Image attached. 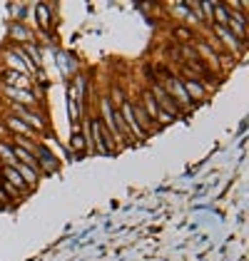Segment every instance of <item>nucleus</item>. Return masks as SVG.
Instances as JSON below:
<instances>
[{
    "label": "nucleus",
    "instance_id": "1",
    "mask_svg": "<svg viewBox=\"0 0 249 261\" xmlns=\"http://www.w3.org/2000/svg\"><path fill=\"white\" fill-rule=\"evenodd\" d=\"M160 85L164 87V92H167V95L175 100V104L179 107V110L190 112V110H195V107H197V102H192L190 95L184 92V85H182V80H179L177 75L164 72V77H160Z\"/></svg>",
    "mask_w": 249,
    "mask_h": 261
},
{
    "label": "nucleus",
    "instance_id": "2",
    "mask_svg": "<svg viewBox=\"0 0 249 261\" xmlns=\"http://www.w3.org/2000/svg\"><path fill=\"white\" fill-rule=\"evenodd\" d=\"M13 112L18 115L20 122H25L35 135H43L45 129H48V117L45 112H40L35 110V107H23V104H13Z\"/></svg>",
    "mask_w": 249,
    "mask_h": 261
},
{
    "label": "nucleus",
    "instance_id": "3",
    "mask_svg": "<svg viewBox=\"0 0 249 261\" xmlns=\"http://www.w3.org/2000/svg\"><path fill=\"white\" fill-rule=\"evenodd\" d=\"M147 92L152 95V100L157 102V107H160L162 112H167V115H172L175 120H177V117L182 115V110H179V107L175 104V100H172V97H170L167 92H164V87H162L160 82H152Z\"/></svg>",
    "mask_w": 249,
    "mask_h": 261
},
{
    "label": "nucleus",
    "instance_id": "4",
    "mask_svg": "<svg viewBox=\"0 0 249 261\" xmlns=\"http://www.w3.org/2000/svg\"><path fill=\"white\" fill-rule=\"evenodd\" d=\"M35 162H37V172L40 174H43V169L45 172H57V167H60V162L55 159V155L48 147H43V144L35 147Z\"/></svg>",
    "mask_w": 249,
    "mask_h": 261
},
{
    "label": "nucleus",
    "instance_id": "5",
    "mask_svg": "<svg viewBox=\"0 0 249 261\" xmlns=\"http://www.w3.org/2000/svg\"><path fill=\"white\" fill-rule=\"evenodd\" d=\"M8 65H10V70H13V72H18V75H23V72L35 75V68L30 65V60L25 57V52L20 50V48H15V50H10V52H8Z\"/></svg>",
    "mask_w": 249,
    "mask_h": 261
},
{
    "label": "nucleus",
    "instance_id": "6",
    "mask_svg": "<svg viewBox=\"0 0 249 261\" xmlns=\"http://www.w3.org/2000/svg\"><path fill=\"white\" fill-rule=\"evenodd\" d=\"M182 85H184V92L190 95V100L195 102V100H204L207 97V90L202 87V82L197 80V77H187V80H182Z\"/></svg>",
    "mask_w": 249,
    "mask_h": 261
},
{
    "label": "nucleus",
    "instance_id": "7",
    "mask_svg": "<svg viewBox=\"0 0 249 261\" xmlns=\"http://www.w3.org/2000/svg\"><path fill=\"white\" fill-rule=\"evenodd\" d=\"M0 174H3V182H8V184H10V187H15L18 191H28L25 182L20 179V174L15 172V167H5V164H3V169H0Z\"/></svg>",
    "mask_w": 249,
    "mask_h": 261
},
{
    "label": "nucleus",
    "instance_id": "8",
    "mask_svg": "<svg viewBox=\"0 0 249 261\" xmlns=\"http://www.w3.org/2000/svg\"><path fill=\"white\" fill-rule=\"evenodd\" d=\"M140 107H142V110L147 112V117H150V120H152V122L157 124V117H160V112H162V110L157 107V102L152 100V95H150L147 90L142 92V102H140Z\"/></svg>",
    "mask_w": 249,
    "mask_h": 261
},
{
    "label": "nucleus",
    "instance_id": "9",
    "mask_svg": "<svg viewBox=\"0 0 249 261\" xmlns=\"http://www.w3.org/2000/svg\"><path fill=\"white\" fill-rule=\"evenodd\" d=\"M212 30H214V35H219L224 42H227V45H230L232 50H239L242 45H244V40H239V37H234L230 30H227V28H219V25H212Z\"/></svg>",
    "mask_w": 249,
    "mask_h": 261
},
{
    "label": "nucleus",
    "instance_id": "10",
    "mask_svg": "<svg viewBox=\"0 0 249 261\" xmlns=\"http://www.w3.org/2000/svg\"><path fill=\"white\" fill-rule=\"evenodd\" d=\"M5 124H8V127L13 129V132H15V137H18V135H28V137H33V139L37 137V135L33 132V129H30L25 122H20L18 117H5Z\"/></svg>",
    "mask_w": 249,
    "mask_h": 261
},
{
    "label": "nucleus",
    "instance_id": "11",
    "mask_svg": "<svg viewBox=\"0 0 249 261\" xmlns=\"http://www.w3.org/2000/svg\"><path fill=\"white\" fill-rule=\"evenodd\" d=\"M37 23H40V28H43V30H50V5H45V3H40L37 8Z\"/></svg>",
    "mask_w": 249,
    "mask_h": 261
},
{
    "label": "nucleus",
    "instance_id": "12",
    "mask_svg": "<svg viewBox=\"0 0 249 261\" xmlns=\"http://www.w3.org/2000/svg\"><path fill=\"white\" fill-rule=\"evenodd\" d=\"M70 147H72L75 152H82V149L88 152V147H85V137L80 135V129H77V124H72V137H70Z\"/></svg>",
    "mask_w": 249,
    "mask_h": 261
},
{
    "label": "nucleus",
    "instance_id": "13",
    "mask_svg": "<svg viewBox=\"0 0 249 261\" xmlns=\"http://www.w3.org/2000/svg\"><path fill=\"white\" fill-rule=\"evenodd\" d=\"M10 35H13V40H20V42H28V40H30V30L23 28L20 23L10 25Z\"/></svg>",
    "mask_w": 249,
    "mask_h": 261
},
{
    "label": "nucleus",
    "instance_id": "14",
    "mask_svg": "<svg viewBox=\"0 0 249 261\" xmlns=\"http://www.w3.org/2000/svg\"><path fill=\"white\" fill-rule=\"evenodd\" d=\"M0 157H3L5 167H13V164H15V157H13V149H10V144H5V142H0Z\"/></svg>",
    "mask_w": 249,
    "mask_h": 261
},
{
    "label": "nucleus",
    "instance_id": "15",
    "mask_svg": "<svg viewBox=\"0 0 249 261\" xmlns=\"http://www.w3.org/2000/svg\"><path fill=\"white\" fill-rule=\"evenodd\" d=\"M175 35H177L182 42H187V40H192V37H195V33H192L190 28H175Z\"/></svg>",
    "mask_w": 249,
    "mask_h": 261
},
{
    "label": "nucleus",
    "instance_id": "16",
    "mask_svg": "<svg viewBox=\"0 0 249 261\" xmlns=\"http://www.w3.org/2000/svg\"><path fill=\"white\" fill-rule=\"evenodd\" d=\"M0 202H3V204H5V202H8V194H5V191H3V187H0Z\"/></svg>",
    "mask_w": 249,
    "mask_h": 261
}]
</instances>
